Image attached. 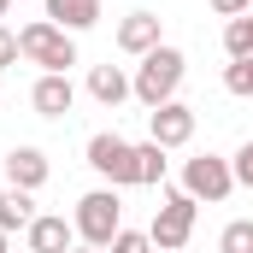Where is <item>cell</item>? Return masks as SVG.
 I'll list each match as a JSON object with an SVG mask.
<instances>
[{"label":"cell","instance_id":"cell-1","mask_svg":"<svg viewBox=\"0 0 253 253\" xmlns=\"http://www.w3.org/2000/svg\"><path fill=\"white\" fill-rule=\"evenodd\" d=\"M183 71H189V59L171 47V42H159L147 59L135 65V77H129V88H135V100L153 112V106H165V100H177V88H183Z\"/></svg>","mask_w":253,"mask_h":253},{"label":"cell","instance_id":"cell-2","mask_svg":"<svg viewBox=\"0 0 253 253\" xmlns=\"http://www.w3.org/2000/svg\"><path fill=\"white\" fill-rule=\"evenodd\" d=\"M71 224H77V242L83 248H112V236L124 230V200H118V189H88L77 200Z\"/></svg>","mask_w":253,"mask_h":253},{"label":"cell","instance_id":"cell-3","mask_svg":"<svg viewBox=\"0 0 253 253\" xmlns=\"http://www.w3.org/2000/svg\"><path fill=\"white\" fill-rule=\"evenodd\" d=\"M18 47H24V59L42 65V71H65V77H71V65H77V42H71V30H59L53 18L24 24V30H18Z\"/></svg>","mask_w":253,"mask_h":253},{"label":"cell","instance_id":"cell-4","mask_svg":"<svg viewBox=\"0 0 253 253\" xmlns=\"http://www.w3.org/2000/svg\"><path fill=\"white\" fill-rule=\"evenodd\" d=\"M194 212H200V200L189 189H171L165 194V206L153 212V224H147V236H153V253H183L194 236Z\"/></svg>","mask_w":253,"mask_h":253},{"label":"cell","instance_id":"cell-5","mask_svg":"<svg viewBox=\"0 0 253 253\" xmlns=\"http://www.w3.org/2000/svg\"><path fill=\"white\" fill-rule=\"evenodd\" d=\"M88 165H94L112 189H129V183H135V141H124L118 129L88 135Z\"/></svg>","mask_w":253,"mask_h":253},{"label":"cell","instance_id":"cell-6","mask_svg":"<svg viewBox=\"0 0 253 253\" xmlns=\"http://www.w3.org/2000/svg\"><path fill=\"white\" fill-rule=\"evenodd\" d=\"M183 189H189L194 200H206V206H218V200L236 194V165L218 159V153H200V159L183 165Z\"/></svg>","mask_w":253,"mask_h":253},{"label":"cell","instance_id":"cell-7","mask_svg":"<svg viewBox=\"0 0 253 253\" xmlns=\"http://www.w3.org/2000/svg\"><path fill=\"white\" fill-rule=\"evenodd\" d=\"M147 135L171 153V147H189L194 141V106H183V100H165V106H153L147 112Z\"/></svg>","mask_w":253,"mask_h":253},{"label":"cell","instance_id":"cell-8","mask_svg":"<svg viewBox=\"0 0 253 253\" xmlns=\"http://www.w3.org/2000/svg\"><path fill=\"white\" fill-rule=\"evenodd\" d=\"M30 106H36V118H71V106H77V83H71L65 71H42L36 88H30Z\"/></svg>","mask_w":253,"mask_h":253},{"label":"cell","instance_id":"cell-9","mask_svg":"<svg viewBox=\"0 0 253 253\" xmlns=\"http://www.w3.org/2000/svg\"><path fill=\"white\" fill-rule=\"evenodd\" d=\"M24 248L30 253H71L77 248V224L59 212H36V224L24 230Z\"/></svg>","mask_w":253,"mask_h":253},{"label":"cell","instance_id":"cell-10","mask_svg":"<svg viewBox=\"0 0 253 253\" xmlns=\"http://www.w3.org/2000/svg\"><path fill=\"white\" fill-rule=\"evenodd\" d=\"M42 183H47V153H42V147H12V153H6V189L36 194Z\"/></svg>","mask_w":253,"mask_h":253},{"label":"cell","instance_id":"cell-11","mask_svg":"<svg viewBox=\"0 0 253 253\" xmlns=\"http://www.w3.org/2000/svg\"><path fill=\"white\" fill-rule=\"evenodd\" d=\"M159 42H165V36H159V18H153V12H129L124 24H118V47H124L129 59H147Z\"/></svg>","mask_w":253,"mask_h":253},{"label":"cell","instance_id":"cell-12","mask_svg":"<svg viewBox=\"0 0 253 253\" xmlns=\"http://www.w3.org/2000/svg\"><path fill=\"white\" fill-rule=\"evenodd\" d=\"M88 94H94V100H100L106 112H118L129 94H135V88H129L124 65H94V71H88Z\"/></svg>","mask_w":253,"mask_h":253},{"label":"cell","instance_id":"cell-13","mask_svg":"<svg viewBox=\"0 0 253 253\" xmlns=\"http://www.w3.org/2000/svg\"><path fill=\"white\" fill-rule=\"evenodd\" d=\"M42 6H47V18H53L59 30H71V36L100 24V0H42Z\"/></svg>","mask_w":253,"mask_h":253},{"label":"cell","instance_id":"cell-14","mask_svg":"<svg viewBox=\"0 0 253 253\" xmlns=\"http://www.w3.org/2000/svg\"><path fill=\"white\" fill-rule=\"evenodd\" d=\"M36 224V200L24 189H0V230L12 236V230H30Z\"/></svg>","mask_w":253,"mask_h":253},{"label":"cell","instance_id":"cell-15","mask_svg":"<svg viewBox=\"0 0 253 253\" xmlns=\"http://www.w3.org/2000/svg\"><path fill=\"white\" fill-rule=\"evenodd\" d=\"M135 183H147V189H153V183H165V147H159L153 135H147V141H135Z\"/></svg>","mask_w":253,"mask_h":253},{"label":"cell","instance_id":"cell-16","mask_svg":"<svg viewBox=\"0 0 253 253\" xmlns=\"http://www.w3.org/2000/svg\"><path fill=\"white\" fill-rule=\"evenodd\" d=\"M224 53L230 59H253V12H242V18L224 24Z\"/></svg>","mask_w":253,"mask_h":253},{"label":"cell","instance_id":"cell-17","mask_svg":"<svg viewBox=\"0 0 253 253\" xmlns=\"http://www.w3.org/2000/svg\"><path fill=\"white\" fill-rule=\"evenodd\" d=\"M218 253H253V218H236V224H224V236H218Z\"/></svg>","mask_w":253,"mask_h":253},{"label":"cell","instance_id":"cell-18","mask_svg":"<svg viewBox=\"0 0 253 253\" xmlns=\"http://www.w3.org/2000/svg\"><path fill=\"white\" fill-rule=\"evenodd\" d=\"M106 253H153V236H147V230H118Z\"/></svg>","mask_w":253,"mask_h":253},{"label":"cell","instance_id":"cell-19","mask_svg":"<svg viewBox=\"0 0 253 253\" xmlns=\"http://www.w3.org/2000/svg\"><path fill=\"white\" fill-rule=\"evenodd\" d=\"M224 88H230V94H253V59L230 65V71H224Z\"/></svg>","mask_w":253,"mask_h":253},{"label":"cell","instance_id":"cell-20","mask_svg":"<svg viewBox=\"0 0 253 253\" xmlns=\"http://www.w3.org/2000/svg\"><path fill=\"white\" fill-rule=\"evenodd\" d=\"M230 165H236V183H242V189L253 194V135H248V141H242V153H236Z\"/></svg>","mask_w":253,"mask_h":253},{"label":"cell","instance_id":"cell-21","mask_svg":"<svg viewBox=\"0 0 253 253\" xmlns=\"http://www.w3.org/2000/svg\"><path fill=\"white\" fill-rule=\"evenodd\" d=\"M24 59V47H18V30H6V24H0V71H6V65H18Z\"/></svg>","mask_w":253,"mask_h":253},{"label":"cell","instance_id":"cell-22","mask_svg":"<svg viewBox=\"0 0 253 253\" xmlns=\"http://www.w3.org/2000/svg\"><path fill=\"white\" fill-rule=\"evenodd\" d=\"M212 12L218 18H242V12H253V0H212Z\"/></svg>","mask_w":253,"mask_h":253},{"label":"cell","instance_id":"cell-23","mask_svg":"<svg viewBox=\"0 0 253 253\" xmlns=\"http://www.w3.org/2000/svg\"><path fill=\"white\" fill-rule=\"evenodd\" d=\"M6 12H12V0H0V18H6Z\"/></svg>","mask_w":253,"mask_h":253},{"label":"cell","instance_id":"cell-24","mask_svg":"<svg viewBox=\"0 0 253 253\" xmlns=\"http://www.w3.org/2000/svg\"><path fill=\"white\" fill-rule=\"evenodd\" d=\"M0 253H6V230H0Z\"/></svg>","mask_w":253,"mask_h":253}]
</instances>
